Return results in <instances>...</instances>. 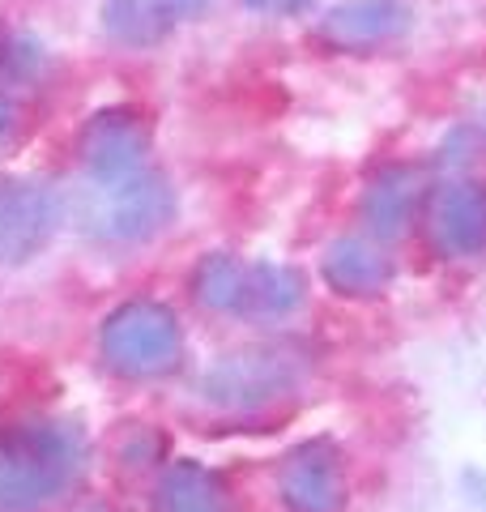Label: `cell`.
Masks as SVG:
<instances>
[{
	"label": "cell",
	"instance_id": "cell-1",
	"mask_svg": "<svg viewBox=\"0 0 486 512\" xmlns=\"http://www.w3.org/2000/svg\"><path fill=\"white\" fill-rule=\"evenodd\" d=\"M81 436L64 423H22L0 436V512H39L73 483Z\"/></svg>",
	"mask_w": 486,
	"mask_h": 512
},
{
	"label": "cell",
	"instance_id": "cell-2",
	"mask_svg": "<svg viewBox=\"0 0 486 512\" xmlns=\"http://www.w3.org/2000/svg\"><path fill=\"white\" fill-rule=\"evenodd\" d=\"M312 359L290 342H256L222 355L201 376V397L218 410H265L299 393Z\"/></svg>",
	"mask_w": 486,
	"mask_h": 512
},
{
	"label": "cell",
	"instance_id": "cell-3",
	"mask_svg": "<svg viewBox=\"0 0 486 512\" xmlns=\"http://www.w3.org/2000/svg\"><path fill=\"white\" fill-rule=\"evenodd\" d=\"M175 201L158 175H99L77 197V227L103 244H141L171 222Z\"/></svg>",
	"mask_w": 486,
	"mask_h": 512
},
{
	"label": "cell",
	"instance_id": "cell-4",
	"mask_svg": "<svg viewBox=\"0 0 486 512\" xmlns=\"http://www.w3.org/2000/svg\"><path fill=\"white\" fill-rule=\"evenodd\" d=\"M99 350L107 367L124 380H158L171 376L184 359V333L167 303L128 299L103 320Z\"/></svg>",
	"mask_w": 486,
	"mask_h": 512
},
{
	"label": "cell",
	"instance_id": "cell-5",
	"mask_svg": "<svg viewBox=\"0 0 486 512\" xmlns=\"http://www.w3.org/2000/svg\"><path fill=\"white\" fill-rule=\"evenodd\" d=\"M423 231L431 252L444 261H474L486 256V188L478 180L435 184L423 197Z\"/></svg>",
	"mask_w": 486,
	"mask_h": 512
},
{
	"label": "cell",
	"instance_id": "cell-6",
	"mask_svg": "<svg viewBox=\"0 0 486 512\" xmlns=\"http://www.w3.org/2000/svg\"><path fill=\"white\" fill-rule=\"evenodd\" d=\"M278 495L290 512H342L346 461L333 440H303L278 466Z\"/></svg>",
	"mask_w": 486,
	"mask_h": 512
},
{
	"label": "cell",
	"instance_id": "cell-7",
	"mask_svg": "<svg viewBox=\"0 0 486 512\" xmlns=\"http://www.w3.org/2000/svg\"><path fill=\"white\" fill-rule=\"evenodd\" d=\"M56 205L43 188L0 180V265H26L52 239Z\"/></svg>",
	"mask_w": 486,
	"mask_h": 512
},
{
	"label": "cell",
	"instance_id": "cell-8",
	"mask_svg": "<svg viewBox=\"0 0 486 512\" xmlns=\"http://www.w3.org/2000/svg\"><path fill=\"white\" fill-rule=\"evenodd\" d=\"M405 22H410V9L401 0H346L324 13L320 39L337 52H371L380 43H393Z\"/></svg>",
	"mask_w": 486,
	"mask_h": 512
},
{
	"label": "cell",
	"instance_id": "cell-9",
	"mask_svg": "<svg viewBox=\"0 0 486 512\" xmlns=\"http://www.w3.org/2000/svg\"><path fill=\"white\" fill-rule=\"evenodd\" d=\"M423 214V175L410 167H388L371 180L363 197L367 231L376 239H401Z\"/></svg>",
	"mask_w": 486,
	"mask_h": 512
},
{
	"label": "cell",
	"instance_id": "cell-10",
	"mask_svg": "<svg viewBox=\"0 0 486 512\" xmlns=\"http://www.w3.org/2000/svg\"><path fill=\"white\" fill-rule=\"evenodd\" d=\"M320 274L337 295L367 299V295H380L384 286L393 282V261H388L376 244H367V239L346 235V239H337V244H329V252H324V261H320Z\"/></svg>",
	"mask_w": 486,
	"mask_h": 512
},
{
	"label": "cell",
	"instance_id": "cell-11",
	"mask_svg": "<svg viewBox=\"0 0 486 512\" xmlns=\"http://www.w3.org/2000/svg\"><path fill=\"white\" fill-rule=\"evenodd\" d=\"M150 512H235L231 491L201 461H171L162 470Z\"/></svg>",
	"mask_w": 486,
	"mask_h": 512
},
{
	"label": "cell",
	"instance_id": "cell-12",
	"mask_svg": "<svg viewBox=\"0 0 486 512\" xmlns=\"http://www.w3.org/2000/svg\"><path fill=\"white\" fill-rule=\"evenodd\" d=\"M303 303V274L290 265L256 261L248 265V291H243V312L252 320H278L290 316Z\"/></svg>",
	"mask_w": 486,
	"mask_h": 512
},
{
	"label": "cell",
	"instance_id": "cell-13",
	"mask_svg": "<svg viewBox=\"0 0 486 512\" xmlns=\"http://www.w3.org/2000/svg\"><path fill=\"white\" fill-rule=\"evenodd\" d=\"M141 150L145 133L128 116H103L86 133V163L94 167V175H128L141 163Z\"/></svg>",
	"mask_w": 486,
	"mask_h": 512
},
{
	"label": "cell",
	"instance_id": "cell-14",
	"mask_svg": "<svg viewBox=\"0 0 486 512\" xmlns=\"http://www.w3.org/2000/svg\"><path fill=\"white\" fill-rule=\"evenodd\" d=\"M243 291H248V261L231 252H209L192 269V299L209 312H243Z\"/></svg>",
	"mask_w": 486,
	"mask_h": 512
}]
</instances>
